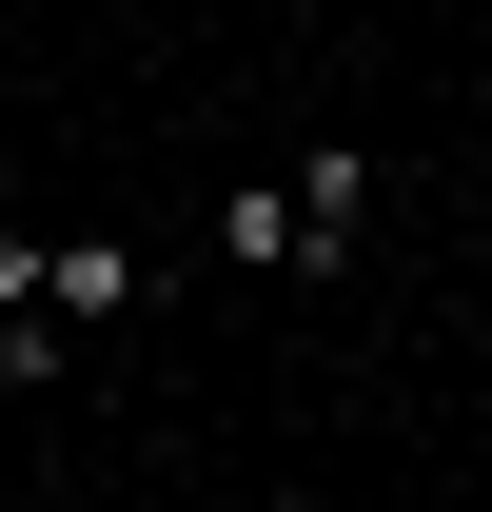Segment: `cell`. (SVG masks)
<instances>
[{"instance_id": "obj_1", "label": "cell", "mask_w": 492, "mask_h": 512, "mask_svg": "<svg viewBox=\"0 0 492 512\" xmlns=\"http://www.w3.org/2000/svg\"><path fill=\"white\" fill-rule=\"evenodd\" d=\"M138 296H158V256H138V237H60V276H40V316H60V335H119Z\"/></svg>"}, {"instance_id": "obj_2", "label": "cell", "mask_w": 492, "mask_h": 512, "mask_svg": "<svg viewBox=\"0 0 492 512\" xmlns=\"http://www.w3.org/2000/svg\"><path fill=\"white\" fill-rule=\"evenodd\" d=\"M217 256H256V276H315V237H296V178H237V197H217Z\"/></svg>"}, {"instance_id": "obj_3", "label": "cell", "mask_w": 492, "mask_h": 512, "mask_svg": "<svg viewBox=\"0 0 492 512\" xmlns=\"http://www.w3.org/2000/svg\"><path fill=\"white\" fill-rule=\"evenodd\" d=\"M355 217H374V158H355V138H315V178H296V237H315V276H335V237H355Z\"/></svg>"}, {"instance_id": "obj_4", "label": "cell", "mask_w": 492, "mask_h": 512, "mask_svg": "<svg viewBox=\"0 0 492 512\" xmlns=\"http://www.w3.org/2000/svg\"><path fill=\"white\" fill-rule=\"evenodd\" d=\"M40 276H60V237H0V316H40Z\"/></svg>"}, {"instance_id": "obj_5", "label": "cell", "mask_w": 492, "mask_h": 512, "mask_svg": "<svg viewBox=\"0 0 492 512\" xmlns=\"http://www.w3.org/2000/svg\"><path fill=\"white\" fill-rule=\"evenodd\" d=\"M473 119H492V60H473Z\"/></svg>"}]
</instances>
